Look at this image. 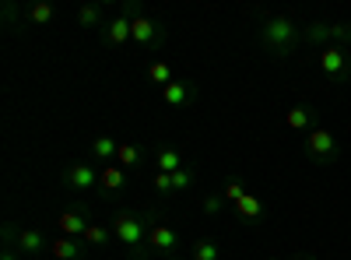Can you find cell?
<instances>
[{
    "label": "cell",
    "instance_id": "21",
    "mask_svg": "<svg viewBox=\"0 0 351 260\" xmlns=\"http://www.w3.org/2000/svg\"><path fill=\"white\" fill-rule=\"evenodd\" d=\"M141 162H144V152L137 148V144L120 141V155H116V165H120V169H137Z\"/></svg>",
    "mask_w": 351,
    "mask_h": 260
},
{
    "label": "cell",
    "instance_id": "27",
    "mask_svg": "<svg viewBox=\"0 0 351 260\" xmlns=\"http://www.w3.org/2000/svg\"><path fill=\"white\" fill-rule=\"evenodd\" d=\"M200 208H204V215H208V218H215V215L225 208V197H221V193H208V197L200 200Z\"/></svg>",
    "mask_w": 351,
    "mask_h": 260
},
{
    "label": "cell",
    "instance_id": "6",
    "mask_svg": "<svg viewBox=\"0 0 351 260\" xmlns=\"http://www.w3.org/2000/svg\"><path fill=\"white\" fill-rule=\"evenodd\" d=\"M306 43L313 46H351V21H306Z\"/></svg>",
    "mask_w": 351,
    "mask_h": 260
},
{
    "label": "cell",
    "instance_id": "22",
    "mask_svg": "<svg viewBox=\"0 0 351 260\" xmlns=\"http://www.w3.org/2000/svg\"><path fill=\"white\" fill-rule=\"evenodd\" d=\"M236 211H239L246 222H260V218H263V200L253 197V193H246V197L236 200Z\"/></svg>",
    "mask_w": 351,
    "mask_h": 260
},
{
    "label": "cell",
    "instance_id": "18",
    "mask_svg": "<svg viewBox=\"0 0 351 260\" xmlns=\"http://www.w3.org/2000/svg\"><path fill=\"white\" fill-rule=\"evenodd\" d=\"M77 25L81 28H106V8L102 4H81Z\"/></svg>",
    "mask_w": 351,
    "mask_h": 260
},
{
    "label": "cell",
    "instance_id": "8",
    "mask_svg": "<svg viewBox=\"0 0 351 260\" xmlns=\"http://www.w3.org/2000/svg\"><path fill=\"white\" fill-rule=\"evenodd\" d=\"M130 32H134V43H137L141 49H148V53H158V49L165 46V39H169V32L162 28V21H155L152 14H144V11L130 21Z\"/></svg>",
    "mask_w": 351,
    "mask_h": 260
},
{
    "label": "cell",
    "instance_id": "28",
    "mask_svg": "<svg viewBox=\"0 0 351 260\" xmlns=\"http://www.w3.org/2000/svg\"><path fill=\"white\" fill-rule=\"evenodd\" d=\"M155 190H158L162 197L172 193V172H158V176H155Z\"/></svg>",
    "mask_w": 351,
    "mask_h": 260
},
{
    "label": "cell",
    "instance_id": "1",
    "mask_svg": "<svg viewBox=\"0 0 351 260\" xmlns=\"http://www.w3.org/2000/svg\"><path fill=\"white\" fill-rule=\"evenodd\" d=\"M256 39L267 56L285 60V56H295L299 46L306 43V25L295 21L291 14H263V21L256 28Z\"/></svg>",
    "mask_w": 351,
    "mask_h": 260
},
{
    "label": "cell",
    "instance_id": "23",
    "mask_svg": "<svg viewBox=\"0 0 351 260\" xmlns=\"http://www.w3.org/2000/svg\"><path fill=\"white\" fill-rule=\"evenodd\" d=\"M28 25H49L53 18H56V8L49 4V0H36V4L32 8H28Z\"/></svg>",
    "mask_w": 351,
    "mask_h": 260
},
{
    "label": "cell",
    "instance_id": "4",
    "mask_svg": "<svg viewBox=\"0 0 351 260\" xmlns=\"http://www.w3.org/2000/svg\"><path fill=\"white\" fill-rule=\"evenodd\" d=\"M302 155H306L313 165L327 169V165H334V162L341 158V144H337V137H334L327 127H316V130H309V134L302 137Z\"/></svg>",
    "mask_w": 351,
    "mask_h": 260
},
{
    "label": "cell",
    "instance_id": "14",
    "mask_svg": "<svg viewBox=\"0 0 351 260\" xmlns=\"http://www.w3.org/2000/svg\"><path fill=\"white\" fill-rule=\"evenodd\" d=\"M285 123H288L291 130H302V134H309V130H316V127H319V113H316V106L299 102V106H291V109H288Z\"/></svg>",
    "mask_w": 351,
    "mask_h": 260
},
{
    "label": "cell",
    "instance_id": "26",
    "mask_svg": "<svg viewBox=\"0 0 351 260\" xmlns=\"http://www.w3.org/2000/svg\"><path fill=\"white\" fill-rule=\"evenodd\" d=\"M221 197L228 200V204H236L239 197H246V187H243V180H239V176H228V180H225V187H221Z\"/></svg>",
    "mask_w": 351,
    "mask_h": 260
},
{
    "label": "cell",
    "instance_id": "7",
    "mask_svg": "<svg viewBox=\"0 0 351 260\" xmlns=\"http://www.w3.org/2000/svg\"><path fill=\"white\" fill-rule=\"evenodd\" d=\"M319 71L330 84H348L351 81V53L344 46H324L319 49Z\"/></svg>",
    "mask_w": 351,
    "mask_h": 260
},
{
    "label": "cell",
    "instance_id": "13",
    "mask_svg": "<svg viewBox=\"0 0 351 260\" xmlns=\"http://www.w3.org/2000/svg\"><path fill=\"white\" fill-rule=\"evenodd\" d=\"M49 257H53V260H84V257H88V246H84V239L53 236V239H49Z\"/></svg>",
    "mask_w": 351,
    "mask_h": 260
},
{
    "label": "cell",
    "instance_id": "24",
    "mask_svg": "<svg viewBox=\"0 0 351 260\" xmlns=\"http://www.w3.org/2000/svg\"><path fill=\"white\" fill-rule=\"evenodd\" d=\"M148 81L158 84V88H165V84L176 81V74H172V67H169L165 60H152V64H148Z\"/></svg>",
    "mask_w": 351,
    "mask_h": 260
},
{
    "label": "cell",
    "instance_id": "31",
    "mask_svg": "<svg viewBox=\"0 0 351 260\" xmlns=\"http://www.w3.org/2000/svg\"><path fill=\"white\" fill-rule=\"evenodd\" d=\"M267 260H281V257H267Z\"/></svg>",
    "mask_w": 351,
    "mask_h": 260
},
{
    "label": "cell",
    "instance_id": "15",
    "mask_svg": "<svg viewBox=\"0 0 351 260\" xmlns=\"http://www.w3.org/2000/svg\"><path fill=\"white\" fill-rule=\"evenodd\" d=\"M92 155H95V162H102V165H116V155H120V141L109 137V134L95 137V141H92Z\"/></svg>",
    "mask_w": 351,
    "mask_h": 260
},
{
    "label": "cell",
    "instance_id": "19",
    "mask_svg": "<svg viewBox=\"0 0 351 260\" xmlns=\"http://www.w3.org/2000/svg\"><path fill=\"white\" fill-rule=\"evenodd\" d=\"M218 257H221V246L215 239H208V236H200V239L190 243V260H218Z\"/></svg>",
    "mask_w": 351,
    "mask_h": 260
},
{
    "label": "cell",
    "instance_id": "5",
    "mask_svg": "<svg viewBox=\"0 0 351 260\" xmlns=\"http://www.w3.org/2000/svg\"><path fill=\"white\" fill-rule=\"evenodd\" d=\"M141 14V8L137 4H130V0H127V4H120V14H116V18H109L106 21V28H102V43L109 46V49H123L127 43H134V32H130V21Z\"/></svg>",
    "mask_w": 351,
    "mask_h": 260
},
{
    "label": "cell",
    "instance_id": "9",
    "mask_svg": "<svg viewBox=\"0 0 351 260\" xmlns=\"http://www.w3.org/2000/svg\"><path fill=\"white\" fill-rule=\"evenodd\" d=\"M60 180L67 190L74 193H92L99 190V180H102V165H92V162H74L60 172Z\"/></svg>",
    "mask_w": 351,
    "mask_h": 260
},
{
    "label": "cell",
    "instance_id": "11",
    "mask_svg": "<svg viewBox=\"0 0 351 260\" xmlns=\"http://www.w3.org/2000/svg\"><path fill=\"white\" fill-rule=\"evenodd\" d=\"M197 84L193 81H186V78H176L172 84H165L162 88V102L169 106V109H186V106H193L197 102Z\"/></svg>",
    "mask_w": 351,
    "mask_h": 260
},
{
    "label": "cell",
    "instance_id": "12",
    "mask_svg": "<svg viewBox=\"0 0 351 260\" xmlns=\"http://www.w3.org/2000/svg\"><path fill=\"white\" fill-rule=\"evenodd\" d=\"M88 225H92V218H88V208L77 204V208H67L56 215V228H60V236H71V239H81L88 233Z\"/></svg>",
    "mask_w": 351,
    "mask_h": 260
},
{
    "label": "cell",
    "instance_id": "30",
    "mask_svg": "<svg viewBox=\"0 0 351 260\" xmlns=\"http://www.w3.org/2000/svg\"><path fill=\"white\" fill-rule=\"evenodd\" d=\"M295 260H319V253H302V257H295Z\"/></svg>",
    "mask_w": 351,
    "mask_h": 260
},
{
    "label": "cell",
    "instance_id": "25",
    "mask_svg": "<svg viewBox=\"0 0 351 260\" xmlns=\"http://www.w3.org/2000/svg\"><path fill=\"white\" fill-rule=\"evenodd\" d=\"M193 165H183L180 172H172V193H183V190H190L193 187Z\"/></svg>",
    "mask_w": 351,
    "mask_h": 260
},
{
    "label": "cell",
    "instance_id": "29",
    "mask_svg": "<svg viewBox=\"0 0 351 260\" xmlns=\"http://www.w3.org/2000/svg\"><path fill=\"white\" fill-rule=\"evenodd\" d=\"M0 260H25V257H21V253H18V250H11V246H8V250H4V253H0Z\"/></svg>",
    "mask_w": 351,
    "mask_h": 260
},
{
    "label": "cell",
    "instance_id": "10",
    "mask_svg": "<svg viewBox=\"0 0 351 260\" xmlns=\"http://www.w3.org/2000/svg\"><path fill=\"white\" fill-rule=\"evenodd\" d=\"M148 246L152 253H162V257H172V253H180L183 250V236H180V228H172L158 218H152V228H148Z\"/></svg>",
    "mask_w": 351,
    "mask_h": 260
},
{
    "label": "cell",
    "instance_id": "16",
    "mask_svg": "<svg viewBox=\"0 0 351 260\" xmlns=\"http://www.w3.org/2000/svg\"><path fill=\"white\" fill-rule=\"evenodd\" d=\"M99 190H106V193H123V190H127V169H120V165H102Z\"/></svg>",
    "mask_w": 351,
    "mask_h": 260
},
{
    "label": "cell",
    "instance_id": "17",
    "mask_svg": "<svg viewBox=\"0 0 351 260\" xmlns=\"http://www.w3.org/2000/svg\"><path fill=\"white\" fill-rule=\"evenodd\" d=\"M155 165H158V172H180V169L186 165V158H183L180 148H172V144H162L158 155H155Z\"/></svg>",
    "mask_w": 351,
    "mask_h": 260
},
{
    "label": "cell",
    "instance_id": "2",
    "mask_svg": "<svg viewBox=\"0 0 351 260\" xmlns=\"http://www.w3.org/2000/svg\"><path fill=\"white\" fill-rule=\"evenodd\" d=\"M152 211H120L112 218V236L127 250L130 260H148L152 257V246H148V228H152Z\"/></svg>",
    "mask_w": 351,
    "mask_h": 260
},
{
    "label": "cell",
    "instance_id": "3",
    "mask_svg": "<svg viewBox=\"0 0 351 260\" xmlns=\"http://www.w3.org/2000/svg\"><path fill=\"white\" fill-rule=\"evenodd\" d=\"M4 243H8L11 250H18L21 257H43V253H49V236L43 233L39 225L18 228L14 222H8V225H4Z\"/></svg>",
    "mask_w": 351,
    "mask_h": 260
},
{
    "label": "cell",
    "instance_id": "20",
    "mask_svg": "<svg viewBox=\"0 0 351 260\" xmlns=\"http://www.w3.org/2000/svg\"><path fill=\"white\" fill-rule=\"evenodd\" d=\"M81 239H84L88 250H95V246H109V239H116V236H112V225H95V222H92Z\"/></svg>",
    "mask_w": 351,
    "mask_h": 260
}]
</instances>
